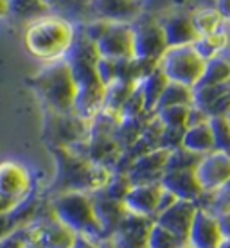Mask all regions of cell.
<instances>
[{
    "label": "cell",
    "mask_w": 230,
    "mask_h": 248,
    "mask_svg": "<svg viewBox=\"0 0 230 248\" xmlns=\"http://www.w3.org/2000/svg\"><path fill=\"white\" fill-rule=\"evenodd\" d=\"M49 149L56 160V178L50 186L54 194L72 191L92 194L101 191L112 176V169L87 160L72 148L49 146Z\"/></svg>",
    "instance_id": "obj_1"
},
{
    "label": "cell",
    "mask_w": 230,
    "mask_h": 248,
    "mask_svg": "<svg viewBox=\"0 0 230 248\" xmlns=\"http://www.w3.org/2000/svg\"><path fill=\"white\" fill-rule=\"evenodd\" d=\"M76 36V25L58 15H45L27 24L24 45L32 58L44 63L65 60Z\"/></svg>",
    "instance_id": "obj_2"
},
{
    "label": "cell",
    "mask_w": 230,
    "mask_h": 248,
    "mask_svg": "<svg viewBox=\"0 0 230 248\" xmlns=\"http://www.w3.org/2000/svg\"><path fill=\"white\" fill-rule=\"evenodd\" d=\"M49 207L58 221L72 230L77 237H87L97 245L108 241L93 211L92 194L74 191L54 194Z\"/></svg>",
    "instance_id": "obj_3"
},
{
    "label": "cell",
    "mask_w": 230,
    "mask_h": 248,
    "mask_svg": "<svg viewBox=\"0 0 230 248\" xmlns=\"http://www.w3.org/2000/svg\"><path fill=\"white\" fill-rule=\"evenodd\" d=\"M38 97L45 105L47 112L72 113L77 87L74 83L69 63L65 60L45 63V67L27 81Z\"/></svg>",
    "instance_id": "obj_4"
},
{
    "label": "cell",
    "mask_w": 230,
    "mask_h": 248,
    "mask_svg": "<svg viewBox=\"0 0 230 248\" xmlns=\"http://www.w3.org/2000/svg\"><path fill=\"white\" fill-rule=\"evenodd\" d=\"M205 63L193 45H184L168 47L164 56L158 60V67L169 81L194 88L203 76Z\"/></svg>",
    "instance_id": "obj_5"
},
{
    "label": "cell",
    "mask_w": 230,
    "mask_h": 248,
    "mask_svg": "<svg viewBox=\"0 0 230 248\" xmlns=\"http://www.w3.org/2000/svg\"><path fill=\"white\" fill-rule=\"evenodd\" d=\"M31 194L32 178L29 169L15 160L0 162V217Z\"/></svg>",
    "instance_id": "obj_6"
},
{
    "label": "cell",
    "mask_w": 230,
    "mask_h": 248,
    "mask_svg": "<svg viewBox=\"0 0 230 248\" xmlns=\"http://www.w3.org/2000/svg\"><path fill=\"white\" fill-rule=\"evenodd\" d=\"M47 123V140L49 146L76 148L88 137V123L74 113L49 112Z\"/></svg>",
    "instance_id": "obj_7"
},
{
    "label": "cell",
    "mask_w": 230,
    "mask_h": 248,
    "mask_svg": "<svg viewBox=\"0 0 230 248\" xmlns=\"http://www.w3.org/2000/svg\"><path fill=\"white\" fill-rule=\"evenodd\" d=\"M97 54L112 60L133 58V34L131 24H103L99 36L93 40Z\"/></svg>",
    "instance_id": "obj_8"
},
{
    "label": "cell",
    "mask_w": 230,
    "mask_h": 248,
    "mask_svg": "<svg viewBox=\"0 0 230 248\" xmlns=\"http://www.w3.org/2000/svg\"><path fill=\"white\" fill-rule=\"evenodd\" d=\"M133 34V58L158 62L164 52L168 50L166 34L160 24L156 22H133L131 24Z\"/></svg>",
    "instance_id": "obj_9"
},
{
    "label": "cell",
    "mask_w": 230,
    "mask_h": 248,
    "mask_svg": "<svg viewBox=\"0 0 230 248\" xmlns=\"http://www.w3.org/2000/svg\"><path fill=\"white\" fill-rule=\"evenodd\" d=\"M153 221V217L126 212L110 241L115 248H148V236Z\"/></svg>",
    "instance_id": "obj_10"
},
{
    "label": "cell",
    "mask_w": 230,
    "mask_h": 248,
    "mask_svg": "<svg viewBox=\"0 0 230 248\" xmlns=\"http://www.w3.org/2000/svg\"><path fill=\"white\" fill-rule=\"evenodd\" d=\"M203 192H212L230 180V155L223 151H211L201 156L194 169Z\"/></svg>",
    "instance_id": "obj_11"
},
{
    "label": "cell",
    "mask_w": 230,
    "mask_h": 248,
    "mask_svg": "<svg viewBox=\"0 0 230 248\" xmlns=\"http://www.w3.org/2000/svg\"><path fill=\"white\" fill-rule=\"evenodd\" d=\"M221 241H223V236H221L218 216L212 214L209 209L198 207L193 225L189 229L187 245L193 248H218Z\"/></svg>",
    "instance_id": "obj_12"
},
{
    "label": "cell",
    "mask_w": 230,
    "mask_h": 248,
    "mask_svg": "<svg viewBox=\"0 0 230 248\" xmlns=\"http://www.w3.org/2000/svg\"><path fill=\"white\" fill-rule=\"evenodd\" d=\"M164 187L160 182H151V184H133L124 198L126 211L138 216L153 217L155 219L158 203H160Z\"/></svg>",
    "instance_id": "obj_13"
},
{
    "label": "cell",
    "mask_w": 230,
    "mask_h": 248,
    "mask_svg": "<svg viewBox=\"0 0 230 248\" xmlns=\"http://www.w3.org/2000/svg\"><path fill=\"white\" fill-rule=\"evenodd\" d=\"M169 151L164 148H155L142 153L131 162L128 169L131 184H151V182H160L162 174L166 171Z\"/></svg>",
    "instance_id": "obj_14"
},
{
    "label": "cell",
    "mask_w": 230,
    "mask_h": 248,
    "mask_svg": "<svg viewBox=\"0 0 230 248\" xmlns=\"http://www.w3.org/2000/svg\"><path fill=\"white\" fill-rule=\"evenodd\" d=\"M198 211L196 202H187V200H176L173 205L164 209L155 216V221L162 227L171 230L174 236H178L184 243H187L189 229L193 225L194 214Z\"/></svg>",
    "instance_id": "obj_15"
},
{
    "label": "cell",
    "mask_w": 230,
    "mask_h": 248,
    "mask_svg": "<svg viewBox=\"0 0 230 248\" xmlns=\"http://www.w3.org/2000/svg\"><path fill=\"white\" fill-rule=\"evenodd\" d=\"M93 20L108 24H133L140 15L138 0H90Z\"/></svg>",
    "instance_id": "obj_16"
},
{
    "label": "cell",
    "mask_w": 230,
    "mask_h": 248,
    "mask_svg": "<svg viewBox=\"0 0 230 248\" xmlns=\"http://www.w3.org/2000/svg\"><path fill=\"white\" fill-rule=\"evenodd\" d=\"M36 223V234H34V241L32 248H74L77 236L70 229L58 221L52 211L47 221H38Z\"/></svg>",
    "instance_id": "obj_17"
},
{
    "label": "cell",
    "mask_w": 230,
    "mask_h": 248,
    "mask_svg": "<svg viewBox=\"0 0 230 248\" xmlns=\"http://www.w3.org/2000/svg\"><path fill=\"white\" fill-rule=\"evenodd\" d=\"M160 186L171 192L176 200L198 202L205 192L198 182L194 169H178V171H164Z\"/></svg>",
    "instance_id": "obj_18"
},
{
    "label": "cell",
    "mask_w": 230,
    "mask_h": 248,
    "mask_svg": "<svg viewBox=\"0 0 230 248\" xmlns=\"http://www.w3.org/2000/svg\"><path fill=\"white\" fill-rule=\"evenodd\" d=\"M92 203L95 216L101 223V229L105 232V236L110 239L115 229L119 227V223L123 221V217L126 216V212H128L124 203L119 202V200L108 198L103 191L92 192Z\"/></svg>",
    "instance_id": "obj_19"
},
{
    "label": "cell",
    "mask_w": 230,
    "mask_h": 248,
    "mask_svg": "<svg viewBox=\"0 0 230 248\" xmlns=\"http://www.w3.org/2000/svg\"><path fill=\"white\" fill-rule=\"evenodd\" d=\"M162 29L166 34L168 47H184L193 45L198 40V31L194 27L193 16L187 15H174L169 16L166 22H162Z\"/></svg>",
    "instance_id": "obj_20"
},
{
    "label": "cell",
    "mask_w": 230,
    "mask_h": 248,
    "mask_svg": "<svg viewBox=\"0 0 230 248\" xmlns=\"http://www.w3.org/2000/svg\"><path fill=\"white\" fill-rule=\"evenodd\" d=\"M182 146L196 155H207L214 151V135H212L209 121L196 124V126H187L184 131Z\"/></svg>",
    "instance_id": "obj_21"
},
{
    "label": "cell",
    "mask_w": 230,
    "mask_h": 248,
    "mask_svg": "<svg viewBox=\"0 0 230 248\" xmlns=\"http://www.w3.org/2000/svg\"><path fill=\"white\" fill-rule=\"evenodd\" d=\"M169 79L166 78V74L160 70V67H156L155 70H151L150 74L142 78V79L137 83V88L140 90L144 97V105H146V110L150 113L155 112L156 105H158V99H160L164 88L168 87Z\"/></svg>",
    "instance_id": "obj_22"
},
{
    "label": "cell",
    "mask_w": 230,
    "mask_h": 248,
    "mask_svg": "<svg viewBox=\"0 0 230 248\" xmlns=\"http://www.w3.org/2000/svg\"><path fill=\"white\" fill-rule=\"evenodd\" d=\"M49 11L45 0H7V16H16L27 24L49 15Z\"/></svg>",
    "instance_id": "obj_23"
},
{
    "label": "cell",
    "mask_w": 230,
    "mask_h": 248,
    "mask_svg": "<svg viewBox=\"0 0 230 248\" xmlns=\"http://www.w3.org/2000/svg\"><path fill=\"white\" fill-rule=\"evenodd\" d=\"M229 44L230 31H223L221 29V31L214 32V34H209V36H199L193 44V47L205 62H209L212 58L221 56L225 50L229 49Z\"/></svg>",
    "instance_id": "obj_24"
},
{
    "label": "cell",
    "mask_w": 230,
    "mask_h": 248,
    "mask_svg": "<svg viewBox=\"0 0 230 248\" xmlns=\"http://www.w3.org/2000/svg\"><path fill=\"white\" fill-rule=\"evenodd\" d=\"M230 83V58L216 56L205 63V70L198 85H229Z\"/></svg>",
    "instance_id": "obj_25"
},
{
    "label": "cell",
    "mask_w": 230,
    "mask_h": 248,
    "mask_svg": "<svg viewBox=\"0 0 230 248\" xmlns=\"http://www.w3.org/2000/svg\"><path fill=\"white\" fill-rule=\"evenodd\" d=\"M176 105H185V106L193 105V88L180 85V83H174V81H169L168 87L164 88V92H162L155 110L166 108V106H176Z\"/></svg>",
    "instance_id": "obj_26"
},
{
    "label": "cell",
    "mask_w": 230,
    "mask_h": 248,
    "mask_svg": "<svg viewBox=\"0 0 230 248\" xmlns=\"http://www.w3.org/2000/svg\"><path fill=\"white\" fill-rule=\"evenodd\" d=\"M135 87L137 85L128 83V81H115L112 85H108L105 90V106L103 108L121 113V108L131 95V92L135 90Z\"/></svg>",
    "instance_id": "obj_27"
},
{
    "label": "cell",
    "mask_w": 230,
    "mask_h": 248,
    "mask_svg": "<svg viewBox=\"0 0 230 248\" xmlns=\"http://www.w3.org/2000/svg\"><path fill=\"white\" fill-rule=\"evenodd\" d=\"M189 110H191V106H185V105L166 106V108L155 110L153 115L158 119V123L164 128H187Z\"/></svg>",
    "instance_id": "obj_28"
},
{
    "label": "cell",
    "mask_w": 230,
    "mask_h": 248,
    "mask_svg": "<svg viewBox=\"0 0 230 248\" xmlns=\"http://www.w3.org/2000/svg\"><path fill=\"white\" fill-rule=\"evenodd\" d=\"M193 22L198 31V36H209L223 29L225 18L218 9H203L194 15Z\"/></svg>",
    "instance_id": "obj_29"
},
{
    "label": "cell",
    "mask_w": 230,
    "mask_h": 248,
    "mask_svg": "<svg viewBox=\"0 0 230 248\" xmlns=\"http://www.w3.org/2000/svg\"><path fill=\"white\" fill-rule=\"evenodd\" d=\"M184 245L187 243L182 241L178 236H174L171 230L153 221L150 236H148V248H182Z\"/></svg>",
    "instance_id": "obj_30"
},
{
    "label": "cell",
    "mask_w": 230,
    "mask_h": 248,
    "mask_svg": "<svg viewBox=\"0 0 230 248\" xmlns=\"http://www.w3.org/2000/svg\"><path fill=\"white\" fill-rule=\"evenodd\" d=\"M212 135H214V149L230 155V124L225 115H212L209 117Z\"/></svg>",
    "instance_id": "obj_31"
},
{
    "label": "cell",
    "mask_w": 230,
    "mask_h": 248,
    "mask_svg": "<svg viewBox=\"0 0 230 248\" xmlns=\"http://www.w3.org/2000/svg\"><path fill=\"white\" fill-rule=\"evenodd\" d=\"M203 155H196L193 151L185 149L184 146L169 151L166 171H178V169H196L198 162L201 160Z\"/></svg>",
    "instance_id": "obj_32"
},
{
    "label": "cell",
    "mask_w": 230,
    "mask_h": 248,
    "mask_svg": "<svg viewBox=\"0 0 230 248\" xmlns=\"http://www.w3.org/2000/svg\"><path fill=\"white\" fill-rule=\"evenodd\" d=\"M131 186H133V184H131L130 176L126 173H112L108 184H106L101 191L105 192L108 198L124 202L126 194H128V191L131 189Z\"/></svg>",
    "instance_id": "obj_33"
},
{
    "label": "cell",
    "mask_w": 230,
    "mask_h": 248,
    "mask_svg": "<svg viewBox=\"0 0 230 248\" xmlns=\"http://www.w3.org/2000/svg\"><path fill=\"white\" fill-rule=\"evenodd\" d=\"M95 70L99 76L101 83L108 87L115 81H119V72H121V60H112V58H97L95 63Z\"/></svg>",
    "instance_id": "obj_34"
},
{
    "label": "cell",
    "mask_w": 230,
    "mask_h": 248,
    "mask_svg": "<svg viewBox=\"0 0 230 248\" xmlns=\"http://www.w3.org/2000/svg\"><path fill=\"white\" fill-rule=\"evenodd\" d=\"M212 209L209 211L212 214H223V212H230V180H227L221 187H218L216 191H212Z\"/></svg>",
    "instance_id": "obj_35"
},
{
    "label": "cell",
    "mask_w": 230,
    "mask_h": 248,
    "mask_svg": "<svg viewBox=\"0 0 230 248\" xmlns=\"http://www.w3.org/2000/svg\"><path fill=\"white\" fill-rule=\"evenodd\" d=\"M184 131H185V128H164L160 135V148L168 149V151L180 148Z\"/></svg>",
    "instance_id": "obj_36"
},
{
    "label": "cell",
    "mask_w": 230,
    "mask_h": 248,
    "mask_svg": "<svg viewBox=\"0 0 230 248\" xmlns=\"http://www.w3.org/2000/svg\"><path fill=\"white\" fill-rule=\"evenodd\" d=\"M50 9H70L76 4H81L83 0H45Z\"/></svg>",
    "instance_id": "obj_37"
},
{
    "label": "cell",
    "mask_w": 230,
    "mask_h": 248,
    "mask_svg": "<svg viewBox=\"0 0 230 248\" xmlns=\"http://www.w3.org/2000/svg\"><path fill=\"white\" fill-rule=\"evenodd\" d=\"M219 229H221V236L223 239H230V212H223L218 216Z\"/></svg>",
    "instance_id": "obj_38"
},
{
    "label": "cell",
    "mask_w": 230,
    "mask_h": 248,
    "mask_svg": "<svg viewBox=\"0 0 230 248\" xmlns=\"http://www.w3.org/2000/svg\"><path fill=\"white\" fill-rule=\"evenodd\" d=\"M218 11L225 20H230V0H218Z\"/></svg>",
    "instance_id": "obj_39"
},
{
    "label": "cell",
    "mask_w": 230,
    "mask_h": 248,
    "mask_svg": "<svg viewBox=\"0 0 230 248\" xmlns=\"http://www.w3.org/2000/svg\"><path fill=\"white\" fill-rule=\"evenodd\" d=\"M7 16V0H0V18Z\"/></svg>",
    "instance_id": "obj_40"
},
{
    "label": "cell",
    "mask_w": 230,
    "mask_h": 248,
    "mask_svg": "<svg viewBox=\"0 0 230 248\" xmlns=\"http://www.w3.org/2000/svg\"><path fill=\"white\" fill-rule=\"evenodd\" d=\"M99 248H115V247H113V245H112V241H110V239H108V241H103V243H101V245H99Z\"/></svg>",
    "instance_id": "obj_41"
},
{
    "label": "cell",
    "mask_w": 230,
    "mask_h": 248,
    "mask_svg": "<svg viewBox=\"0 0 230 248\" xmlns=\"http://www.w3.org/2000/svg\"><path fill=\"white\" fill-rule=\"evenodd\" d=\"M218 248H230V239H223V241H221V245H219Z\"/></svg>",
    "instance_id": "obj_42"
},
{
    "label": "cell",
    "mask_w": 230,
    "mask_h": 248,
    "mask_svg": "<svg viewBox=\"0 0 230 248\" xmlns=\"http://www.w3.org/2000/svg\"><path fill=\"white\" fill-rule=\"evenodd\" d=\"M225 117H227V121H229V124H230V108L227 110V112H225Z\"/></svg>",
    "instance_id": "obj_43"
},
{
    "label": "cell",
    "mask_w": 230,
    "mask_h": 248,
    "mask_svg": "<svg viewBox=\"0 0 230 248\" xmlns=\"http://www.w3.org/2000/svg\"><path fill=\"white\" fill-rule=\"evenodd\" d=\"M182 248H193V247H189V245H184V247H182Z\"/></svg>",
    "instance_id": "obj_44"
},
{
    "label": "cell",
    "mask_w": 230,
    "mask_h": 248,
    "mask_svg": "<svg viewBox=\"0 0 230 248\" xmlns=\"http://www.w3.org/2000/svg\"><path fill=\"white\" fill-rule=\"evenodd\" d=\"M229 50H230V44H229Z\"/></svg>",
    "instance_id": "obj_45"
},
{
    "label": "cell",
    "mask_w": 230,
    "mask_h": 248,
    "mask_svg": "<svg viewBox=\"0 0 230 248\" xmlns=\"http://www.w3.org/2000/svg\"><path fill=\"white\" fill-rule=\"evenodd\" d=\"M27 248H31V247H27Z\"/></svg>",
    "instance_id": "obj_46"
}]
</instances>
